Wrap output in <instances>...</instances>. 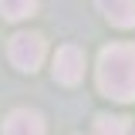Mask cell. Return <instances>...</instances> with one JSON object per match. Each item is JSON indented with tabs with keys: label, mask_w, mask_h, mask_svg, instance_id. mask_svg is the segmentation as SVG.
I'll return each instance as SVG.
<instances>
[{
	"label": "cell",
	"mask_w": 135,
	"mask_h": 135,
	"mask_svg": "<svg viewBox=\"0 0 135 135\" xmlns=\"http://www.w3.org/2000/svg\"><path fill=\"white\" fill-rule=\"evenodd\" d=\"M98 88L115 101L135 98V44H112L98 57Z\"/></svg>",
	"instance_id": "1"
},
{
	"label": "cell",
	"mask_w": 135,
	"mask_h": 135,
	"mask_svg": "<svg viewBox=\"0 0 135 135\" xmlns=\"http://www.w3.org/2000/svg\"><path fill=\"white\" fill-rule=\"evenodd\" d=\"M44 37L41 34H31V31H20L10 37V44H7V57H10V64L17 71H37L41 61H44Z\"/></svg>",
	"instance_id": "2"
},
{
	"label": "cell",
	"mask_w": 135,
	"mask_h": 135,
	"mask_svg": "<svg viewBox=\"0 0 135 135\" xmlns=\"http://www.w3.org/2000/svg\"><path fill=\"white\" fill-rule=\"evenodd\" d=\"M81 78H84V51L74 47V44H64L54 54V81L78 84Z\"/></svg>",
	"instance_id": "3"
},
{
	"label": "cell",
	"mask_w": 135,
	"mask_h": 135,
	"mask_svg": "<svg viewBox=\"0 0 135 135\" xmlns=\"http://www.w3.org/2000/svg\"><path fill=\"white\" fill-rule=\"evenodd\" d=\"M3 135H44V118L31 108H14L3 118Z\"/></svg>",
	"instance_id": "4"
},
{
	"label": "cell",
	"mask_w": 135,
	"mask_h": 135,
	"mask_svg": "<svg viewBox=\"0 0 135 135\" xmlns=\"http://www.w3.org/2000/svg\"><path fill=\"white\" fill-rule=\"evenodd\" d=\"M98 7L115 27H135V0H98Z\"/></svg>",
	"instance_id": "5"
},
{
	"label": "cell",
	"mask_w": 135,
	"mask_h": 135,
	"mask_svg": "<svg viewBox=\"0 0 135 135\" xmlns=\"http://www.w3.org/2000/svg\"><path fill=\"white\" fill-rule=\"evenodd\" d=\"M37 10V0H0V14L7 20H24Z\"/></svg>",
	"instance_id": "6"
},
{
	"label": "cell",
	"mask_w": 135,
	"mask_h": 135,
	"mask_svg": "<svg viewBox=\"0 0 135 135\" xmlns=\"http://www.w3.org/2000/svg\"><path fill=\"white\" fill-rule=\"evenodd\" d=\"M95 135H128V118L98 115V122H95Z\"/></svg>",
	"instance_id": "7"
}]
</instances>
